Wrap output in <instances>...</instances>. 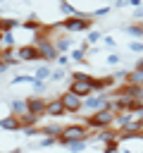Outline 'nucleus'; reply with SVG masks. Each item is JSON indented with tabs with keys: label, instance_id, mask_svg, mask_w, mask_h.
Returning a JSON list of instances; mask_svg holds the SVG:
<instances>
[{
	"label": "nucleus",
	"instance_id": "1",
	"mask_svg": "<svg viewBox=\"0 0 143 153\" xmlns=\"http://www.w3.org/2000/svg\"><path fill=\"white\" fill-rule=\"evenodd\" d=\"M93 134L88 131V127L86 124H67L64 129H62V134H60V143H72V141H88Z\"/></svg>",
	"mask_w": 143,
	"mask_h": 153
},
{
	"label": "nucleus",
	"instance_id": "2",
	"mask_svg": "<svg viewBox=\"0 0 143 153\" xmlns=\"http://www.w3.org/2000/svg\"><path fill=\"white\" fill-rule=\"evenodd\" d=\"M114 117H117V112L110 110V108H105V110H100V112H95V115H88L86 127H88V129H110V127L114 124Z\"/></svg>",
	"mask_w": 143,
	"mask_h": 153
},
{
	"label": "nucleus",
	"instance_id": "3",
	"mask_svg": "<svg viewBox=\"0 0 143 153\" xmlns=\"http://www.w3.org/2000/svg\"><path fill=\"white\" fill-rule=\"evenodd\" d=\"M107 103H110V98H107V93H95V96H88L86 100H83V108L81 110H88V112H100V110H105L107 108Z\"/></svg>",
	"mask_w": 143,
	"mask_h": 153
},
{
	"label": "nucleus",
	"instance_id": "4",
	"mask_svg": "<svg viewBox=\"0 0 143 153\" xmlns=\"http://www.w3.org/2000/svg\"><path fill=\"white\" fill-rule=\"evenodd\" d=\"M60 100H62V105H64L67 112H79V110L83 108V100H81L76 93H72V91H64V93L60 96Z\"/></svg>",
	"mask_w": 143,
	"mask_h": 153
},
{
	"label": "nucleus",
	"instance_id": "5",
	"mask_svg": "<svg viewBox=\"0 0 143 153\" xmlns=\"http://www.w3.org/2000/svg\"><path fill=\"white\" fill-rule=\"evenodd\" d=\"M62 26H64L67 31H83V29H88V26H91V19H88V17H83V14H76V17L64 19V22H62Z\"/></svg>",
	"mask_w": 143,
	"mask_h": 153
},
{
	"label": "nucleus",
	"instance_id": "6",
	"mask_svg": "<svg viewBox=\"0 0 143 153\" xmlns=\"http://www.w3.org/2000/svg\"><path fill=\"white\" fill-rule=\"evenodd\" d=\"M26 103H29V112H31L33 117H43V115H45V108H48V100H45V98L31 96V98H26Z\"/></svg>",
	"mask_w": 143,
	"mask_h": 153
},
{
	"label": "nucleus",
	"instance_id": "7",
	"mask_svg": "<svg viewBox=\"0 0 143 153\" xmlns=\"http://www.w3.org/2000/svg\"><path fill=\"white\" fill-rule=\"evenodd\" d=\"M17 57L24 60V62H31V60H38L41 53H38V48L31 43V45H19V48H17Z\"/></svg>",
	"mask_w": 143,
	"mask_h": 153
},
{
	"label": "nucleus",
	"instance_id": "8",
	"mask_svg": "<svg viewBox=\"0 0 143 153\" xmlns=\"http://www.w3.org/2000/svg\"><path fill=\"white\" fill-rule=\"evenodd\" d=\"M64 112H67V110H64V105H62L60 98L48 100V108H45V115H48V117H55V120H57V117H62Z\"/></svg>",
	"mask_w": 143,
	"mask_h": 153
},
{
	"label": "nucleus",
	"instance_id": "9",
	"mask_svg": "<svg viewBox=\"0 0 143 153\" xmlns=\"http://www.w3.org/2000/svg\"><path fill=\"white\" fill-rule=\"evenodd\" d=\"M0 127L2 129H21V124H19V117H14V115H10V117H5V120H0Z\"/></svg>",
	"mask_w": 143,
	"mask_h": 153
},
{
	"label": "nucleus",
	"instance_id": "10",
	"mask_svg": "<svg viewBox=\"0 0 143 153\" xmlns=\"http://www.w3.org/2000/svg\"><path fill=\"white\" fill-rule=\"evenodd\" d=\"M36 122H38V117H33L31 112H26V115H21V117H19V124H21L24 129H31Z\"/></svg>",
	"mask_w": 143,
	"mask_h": 153
},
{
	"label": "nucleus",
	"instance_id": "11",
	"mask_svg": "<svg viewBox=\"0 0 143 153\" xmlns=\"http://www.w3.org/2000/svg\"><path fill=\"white\" fill-rule=\"evenodd\" d=\"M69 45H72V41H69L67 36H60V38H55V48H57V53H60V50H67Z\"/></svg>",
	"mask_w": 143,
	"mask_h": 153
},
{
	"label": "nucleus",
	"instance_id": "12",
	"mask_svg": "<svg viewBox=\"0 0 143 153\" xmlns=\"http://www.w3.org/2000/svg\"><path fill=\"white\" fill-rule=\"evenodd\" d=\"M126 31H129L131 36H138V38H143V24H129V26H126Z\"/></svg>",
	"mask_w": 143,
	"mask_h": 153
},
{
	"label": "nucleus",
	"instance_id": "13",
	"mask_svg": "<svg viewBox=\"0 0 143 153\" xmlns=\"http://www.w3.org/2000/svg\"><path fill=\"white\" fill-rule=\"evenodd\" d=\"M50 76H52L50 67H45V65H43V67H38V72H36V79H38V81H43V79H50Z\"/></svg>",
	"mask_w": 143,
	"mask_h": 153
},
{
	"label": "nucleus",
	"instance_id": "14",
	"mask_svg": "<svg viewBox=\"0 0 143 153\" xmlns=\"http://www.w3.org/2000/svg\"><path fill=\"white\" fill-rule=\"evenodd\" d=\"M67 148L74 151V153H81V151L86 148V141H72V143H67Z\"/></svg>",
	"mask_w": 143,
	"mask_h": 153
},
{
	"label": "nucleus",
	"instance_id": "15",
	"mask_svg": "<svg viewBox=\"0 0 143 153\" xmlns=\"http://www.w3.org/2000/svg\"><path fill=\"white\" fill-rule=\"evenodd\" d=\"M72 60H74V62H83V60H86V53H83V48H76V50H72Z\"/></svg>",
	"mask_w": 143,
	"mask_h": 153
},
{
	"label": "nucleus",
	"instance_id": "16",
	"mask_svg": "<svg viewBox=\"0 0 143 153\" xmlns=\"http://www.w3.org/2000/svg\"><path fill=\"white\" fill-rule=\"evenodd\" d=\"M2 45H5V48H12V45H14V36H12L10 31H5V41H2Z\"/></svg>",
	"mask_w": 143,
	"mask_h": 153
},
{
	"label": "nucleus",
	"instance_id": "17",
	"mask_svg": "<svg viewBox=\"0 0 143 153\" xmlns=\"http://www.w3.org/2000/svg\"><path fill=\"white\" fill-rule=\"evenodd\" d=\"M50 79H52V81H62V79H64V69H62V67H60V69H55Z\"/></svg>",
	"mask_w": 143,
	"mask_h": 153
},
{
	"label": "nucleus",
	"instance_id": "18",
	"mask_svg": "<svg viewBox=\"0 0 143 153\" xmlns=\"http://www.w3.org/2000/svg\"><path fill=\"white\" fill-rule=\"evenodd\" d=\"M129 48H131V53H143V43H141V41H133Z\"/></svg>",
	"mask_w": 143,
	"mask_h": 153
},
{
	"label": "nucleus",
	"instance_id": "19",
	"mask_svg": "<svg viewBox=\"0 0 143 153\" xmlns=\"http://www.w3.org/2000/svg\"><path fill=\"white\" fill-rule=\"evenodd\" d=\"M33 88H36V93H45V84H43V81H38V79L33 81Z\"/></svg>",
	"mask_w": 143,
	"mask_h": 153
},
{
	"label": "nucleus",
	"instance_id": "20",
	"mask_svg": "<svg viewBox=\"0 0 143 153\" xmlns=\"http://www.w3.org/2000/svg\"><path fill=\"white\" fill-rule=\"evenodd\" d=\"M119 60H122V57H119L117 53H112V55L107 57V62H110V65H119Z\"/></svg>",
	"mask_w": 143,
	"mask_h": 153
},
{
	"label": "nucleus",
	"instance_id": "21",
	"mask_svg": "<svg viewBox=\"0 0 143 153\" xmlns=\"http://www.w3.org/2000/svg\"><path fill=\"white\" fill-rule=\"evenodd\" d=\"M98 38H100V33H98V31H91V33H88V43H95Z\"/></svg>",
	"mask_w": 143,
	"mask_h": 153
},
{
	"label": "nucleus",
	"instance_id": "22",
	"mask_svg": "<svg viewBox=\"0 0 143 153\" xmlns=\"http://www.w3.org/2000/svg\"><path fill=\"white\" fill-rule=\"evenodd\" d=\"M107 12H110V7H102V10H98V12H95V17H102V14H107Z\"/></svg>",
	"mask_w": 143,
	"mask_h": 153
},
{
	"label": "nucleus",
	"instance_id": "23",
	"mask_svg": "<svg viewBox=\"0 0 143 153\" xmlns=\"http://www.w3.org/2000/svg\"><path fill=\"white\" fill-rule=\"evenodd\" d=\"M7 69V62H0V72H5Z\"/></svg>",
	"mask_w": 143,
	"mask_h": 153
},
{
	"label": "nucleus",
	"instance_id": "24",
	"mask_svg": "<svg viewBox=\"0 0 143 153\" xmlns=\"http://www.w3.org/2000/svg\"><path fill=\"white\" fill-rule=\"evenodd\" d=\"M2 41H5V31H0V45H2Z\"/></svg>",
	"mask_w": 143,
	"mask_h": 153
},
{
	"label": "nucleus",
	"instance_id": "25",
	"mask_svg": "<svg viewBox=\"0 0 143 153\" xmlns=\"http://www.w3.org/2000/svg\"><path fill=\"white\" fill-rule=\"evenodd\" d=\"M136 17H143V7H141V10H138V12H136Z\"/></svg>",
	"mask_w": 143,
	"mask_h": 153
}]
</instances>
